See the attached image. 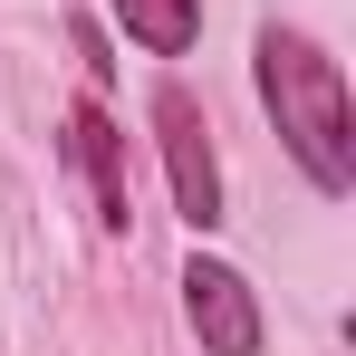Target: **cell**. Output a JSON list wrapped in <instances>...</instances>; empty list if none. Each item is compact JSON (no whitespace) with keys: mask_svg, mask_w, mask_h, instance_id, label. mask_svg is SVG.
<instances>
[{"mask_svg":"<svg viewBox=\"0 0 356 356\" xmlns=\"http://www.w3.org/2000/svg\"><path fill=\"white\" fill-rule=\"evenodd\" d=\"M67 154H77V164H87V183H97V212H106V222H135V174H125V135L106 116H97V106H77V116H67Z\"/></svg>","mask_w":356,"mask_h":356,"instance_id":"cell-4","label":"cell"},{"mask_svg":"<svg viewBox=\"0 0 356 356\" xmlns=\"http://www.w3.org/2000/svg\"><path fill=\"white\" fill-rule=\"evenodd\" d=\"M154 125H164V164H174V212L193 232H212V222H222V174H212L202 106H193L183 87H164V97H154Z\"/></svg>","mask_w":356,"mask_h":356,"instance_id":"cell-2","label":"cell"},{"mask_svg":"<svg viewBox=\"0 0 356 356\" xmlns=\"http://www.w3.org/2000/svg\"><path fill=\"white\" fill-rule=\"evenodd\" d=\"M125 39L135 49H154V58H183L193 49V29H202V0H116Z\"/></svg>","mask_w":356,"mask_h":356,"instance_id":"cell-5","label":"cell"},{"mask_svg":"<svg viewBox=\"0 0 356 356\" xmlns=\"http://www.w3.org/2000/svg\"><path fill=\"white\" fill-rule=\"evenodd\" d=\"M183 308H193V327H202L212 356H260V308H250V280H241V270L193 260V270H183Z\"/></svg>","mask_w":356,"mask_h":356,"instance_id":"cell-3","label":"cell"},{"mask_svg":"<svg viewBox=\"0 0 356 356\" xmlns=\"http://www.w3.org/2000/svg\"><path fill=\"white\" fill-rule=\"evenodd\" d=\"M260 97L289 135V154L308 164L318 193H347L356 183V116H347V77L318 39L298 29H260Z\"/></svg>","mask_w":356,"mask_h":356,"instance_id":"cell-1","label":"cell"}]
</instances>
